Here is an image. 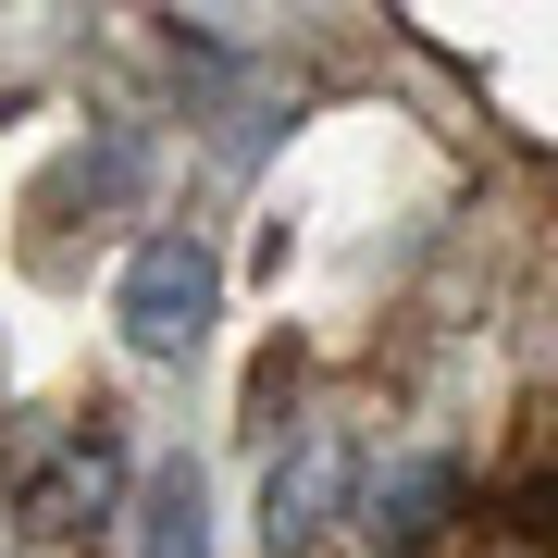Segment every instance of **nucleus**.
<instances>
[{"mask_svg": "<svg viewBox=\"0 0 558 558\" xmlns=\"http://www.w3.org/2000/svg\"><path fill=\"white\" fill-rule=\"evenodd\" d=\"M112 311H124V348H137V360H199L211 311H223V260L186 236V223H161V236H137V248H124Z\"/></svg>", "mask_w": 558, "mask_h": 558, "instance_id": "1", "label": "nucleus"}, {"mask_svg": "<svg viewBox=\"0 0 558 558\" xmlns=\"http://www.w3.org/2000/svg\"><path fill=\"white\" fill-rule=\"evenodd\" d=\"M112 497H124V435H112V410L62 422V447L25 459V484H13V509H25V534H38V546H75Z\"/></svg>", "mask_w": 558, "mask_h": 558, "instance_id": "2", "label": "nucleus"}, {"mask_svg": "<svg viewBox=\"0 0 558 558\" xmlns=\"http://www.w3.org/2000/svg\"><path fill=\"white\" fill-rule=\"evenodd\" d=\"M447 509H459V459H398V472H373V497H360V534L373 546H435Z\"/></svg>", "mask_w": 558, "mask_h": 558, "instance_id": "3", "label": "nucleus"}, {"mask_svg": "<svg viewBox=\"0 0 558 558\" xmlns=\"http://www.w3.org/2000/svg\"><path fill=\"white\" fill-rule=\"evenodd\" d=\"M137 558H211V497L186 459H161L149 497H137Z\"/></svg>", "mask_w": 558, "mask_h": 558, "instance_id": "4", "label": "nucleus"}, {"mask_svg": "<svg viewBox=\"0 0 558 558\" xmlns=\"http://www.w3.org/2000/svg\"><path fill=\"white\" fill-rule=\"evenodd\" d=\"M336 472H348L336 447H299V459H286L274 484H260V534H274V558L323 534V509H336Z\"/></svg>", "mask_w": 558, "mask_h": 558, "instance_id": "5", "label": "nucleus"}, {"mask_svg": "<svg viewBox=\"0 0 558 558\" xmlns=\"http://www.w3.org/2000/svg\"><path fill=\"white\" fill-rule=\"evenodd\" d=\"M13 112H25V100H0V124H13Z\"/></svg>", "mask_w": 558, "mask_h": 558, "instance_id": "6", "label": "nucleus"}]
</instances>
